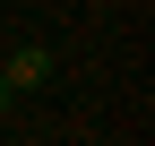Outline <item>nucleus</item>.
Instances as JSON below:
<instances>
[{"instance_id": "1", "label": "nucleus", "mask_w": 155, "mask_h": 146, "mask_svg": "<svg viewBox=\"0 0 155 146\" xmlns=\"http://www.w3.org/2000/svg\"><path fill=\"white\" fill-rule=\"evenodd\" d=\"M43 78H52V52H43V43H26L9 69H0V86H9V95H17V86H43Z\"/></svg>"}, {"instance_id": "2", "label": "nucleus", "mask_w": 155, "mask_h": 146, "mask_svg": "<svg viewBox=\"0 0 155 146\" xmlns=\"http://www.w3.org/2000/svg\"><path fill=\"white\" fill-rule=\"evenodd\" d=\"M0 112H9V86H0Z\"/></svg>"}]
</instances>
